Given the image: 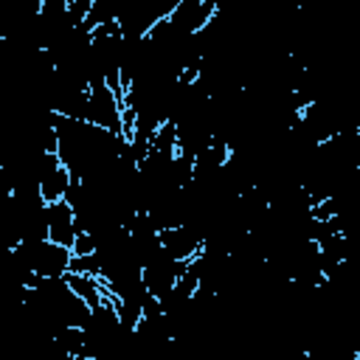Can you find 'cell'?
<instances>
[{
	"label": "cell",
	"mask_w": 360,
	"mask_h": 360,
	"mask_svg": "<svg viewBox=\"0 0 360 360\" xmlns=\"http://www.w3.org/2000/svg\"><path fill=\"white\" fill-rule=\"evenodd\" d=\"M158 242L163 245V250L172 259H191V256H197L202 250V236L191 225H186V222L160 228L158 231Z\"/></svg>",
	"instance_id": "cell-1"
},
{
	"label": "cell",
	"mask_w": 360,
	"mask_h": 360,
	"mask_svg": "<svg viewBox=\"0 0 360 360\" xmlns=\"http://www.w3.org/2000/svg\"><path fill=\"white\" fill-rule=\"evenodd\" d=\"M45 219H48V239L56 245L70 248L76 228H73V208L68 200H53L45 202Z\"/></svg>",
	"instance_id": "cell-2"
},
{
	"label": "cell",
	"mask_w": 360,
	"mask_h": 360,
	"mask_svg": "<svg viewBox=\"0 0 360 360\" xmlns=\"http://www.w3.org/2000/svg\"><path fill=\"white\" fill-rule=\"evenodd\" d=\"M62 278L68 281V287H70L90 309H93L96 304H101L104 295H101V287H98V276H84V273H70V270H68Z\"/></svg>",
	"instance_id": "cell-3"
},
{
	"label": "cell",
	"mask_w": 360,
	"mask_h": 360,
	"mask_svg": "<svg viewBox=\"0 0 360 360\" xmlns=\"http://www.w3.org/2000/svg\"><path fill=\"white\" fill-rule=\"evenodd\" d=\"M68 183H70V172H68V166L59 163L56 169H51L48 174L39 177V194H42V200L45 202L62 200L65 191H68Z\"/></svg>",
	"instance_id": "cell-4"
},
{
	"label": "cell",
	"mask_w": 360,
	"mask_h": 360,
	"mask_svg": "<svg viewBox=\"0 0 360 360\" xmlns=\"http://www.w3.org/2000/svg\"><path fill=\"white\" fill-rule=\"evenodd\" d=\"M174 143H177V121L169 115L158 124V129L152 132V149H160V152H174Z\"/></svg>",
	"instance_id": "cell-5"
},
{
	"label": "cell",
	"mask_w": 360,
	"mask_h": 360,
	"mask_svg": "<svg viewBox=\"0 0 360 360\" xmlns=\"http://www.w3.org/2000/svg\"><path fill=\"white\" fill-rule=\"evenodd\" d=\"M68 270H70V273H84V276H101V259H98V253L70 256Z\"/></svg>",
	"instance_id": "cell-6"
},
{
	"label": "cell",
	"mask_w": 360,
	"mask_h": 360,
	"mask_svg": "<svg viewBox=\"0 0 360 360\" xmlns=\"http://www.w3.org/2000/svg\"><path fill=\"white\" fill-rule=\"evenodd\" d=\"M84 253H96V236L87 231H76L73 245H70V256H84Z\"/></svg>",
	"instance_id": "cell-7"
}]
</instances>
